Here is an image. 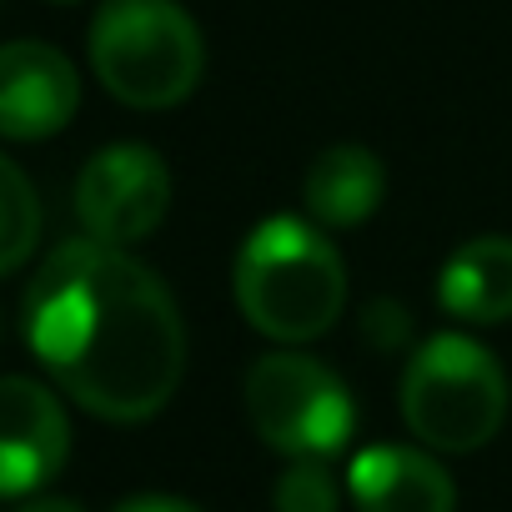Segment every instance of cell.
<instances>
[{
	"label": "cell",
	"instance_id": "6da1fadb",
	"mask_svg": "<svg viewBox=\"0 0 512 512\" xmlns=\"http://www.w3.org/2000/svg\"><path fill=\"white\" fill-rule=\"evenodd\" d=\"M26 347L56 387L101 422L156 417L186 372V322L166 282L126 246H56L21 302Z\"/></svg>",
	"mask_w": 512,
	"mask_h": 512
},
{
	"label": "cell",
	"instance_id": "7a4b0ae2",
	"mask_svg": "<svg viewBox=\"0 0 512 512\" xmlns=\"http://www.w3.org/2000/svg\"><path fill=\"white\" fill-rule=\"evenodd\" d=\"M231 292L241 317L262 337L302 347L337 327L347 307V267L317 221L267 216L236 251Z\"/></svg>",
	"mask_w": 512,
	"mask_h": 512
},
{
	"label": "cell",
	"instance_id": "3957f363",
	"mask_svg": "<svg viewBox=\"0 0 512 512\" xmlns=\"http://www.w3.org/2000/svg\"><path fill=\"white\" fill-rule=\"evenodd\" d=\"M91 66L131 111L181 106L206 71L201 26L176 0H101L91 21Z\"/></svg>",
	"mask_w": 512,
	"mask_h": 512
},
{
	"label": "cell",
	"instance_id": "277c9868",
	"mask_svg": "<svg viewBox=\"0 0 512 512\" xmlns=\"http://www.w3.org/2000/svg\"><path fill=\"white\" fill-rule=\"evenodd\" d=\"M402 417L432 452H477L507 422V372L477 337L437 332L402 367Z\"/></svg>",
	"mask_w": 512,
	"mask_h": 512
},
{
	"label": "cell",
	"instance_id": "5b68a950",
	"mask_svg": "<svg viewBox=\"0 0 512 512\" xmlns=\"http://www.w3.org/2000/svg\"><path fill=\"white\" fill-rule=\"evenodd\" d=\"M246 417L282 457H337L357 432V402L347 382L307 352H267L246 372Z\"/></svg>",
	"mask_w": 512,
	"mask_h": 512
},
{
	"label": "cell",
	"instance_id": "8992f818",
	"mask_svg": "<svg viewBox=\"0 0 512 512\" xmlns=\"http://www.w3.org/2000/svg\"><path fill=\"white\" fill-rule=\"evenodd\" d=\"M171 206V171L141 141L101 146L76 176V216L86 236L111 246L146 241Z\"/></svg>",
	"mask_w": 512,
	"mask_h": 512
},
{
	"label": "cell",
	"instance_id": "52a82bcc",
	"mask_svg": "<svg viewBox=\"0 0 512 512\" xmlns=\"http://www.w3.org/2000/svg\"><path fill=\"white\" fill-rule=\"evenodd\" d=\"M71 457L61 397L36 377H0V497H36Z\"/></svg>",
	"mask_w": 512,
	"mask_h": 512
},
{
	"label": "cell",
	"instance_id": "ba28073f",
	"mask_svg": "<svg viewBox=\"0 0 512 512\" xmlns=\"http://www.w3.org/2000/svg\"><path fill=\"white\" fill-rule=\"evenodd\" d=\"M81 106L76 66L46 41L0 46V136L6 141H46L71 126Z\"/></svg>",
	"mask_w": 512,
	"mask_h": 512
},
{
	"label": "cell",
	"instance_id": "9c48e42d",
	"mask_svg": "<svg viewBox=\"0 0 512 512\" xmlns=\"http://www.w3.org/2000/svg\"><path fill=\"white\" fill-rule=\"evenodd\" d=\"M347 492L357 512H452L457 507L452 472L432 452L397 447V442L362 447L347 467Z\"/></svg>",
	"mask_w": 512,
	"mask_h": 512
},
{
	"label": "cell",
	"instance_id": "30bf717a",
	"mask_svg": "<svg viewBox=\"0 0 512 512\" xmlns=\"http://www.w3.org/2000/svg\"><path fill=\"white\" fill-rule=\"evenodd\" d=\"M437 307L467 327H497L512 317V236L487 231L462 241L437 272Z\"/></svg>",
	"mask_w": 512,
	"mask_h": 512
},
{
	"label": "cell",
	"instance_id": "8fae6325",
	"mask_svg": "<svg viewBox=\"0 0 512 512\" xmlns=\"http://www.w3.org/2000/svg\"><path fill=\"white\" fill-rule=\"evenodd\" d=\"M387 196V166L367 146H327L307 176H302V206L317 226L327 231H352L362 226Z\"/></svg>",
	"mask_w": 512,
	"mask_h": 512
},
{
	"label": "cell",
	"instance_id": "7c38bea8",
	"mask_svg": "<svg viewBox=\"0 0 512 512\" xmlns=\"http://www.w3.org/2000/svg\"><path fill=\"white\" fill-rule=\"evenodd\" d=\"M41 241V196L31 176L0 156V277H11Z\"/></svg>",
	"mask_w": 512,
	"mask_h": 512
},
{
	"label": "cell",
	"instance_id": "4fadbf2b",
	"mask_svg": "<svg viewBox=\"0 0 512 512\" xmlns=\"http://www.w3.org/2000/svg\"><path fill=\"white\" fill-rule=\"evenodd\" d=\"M272 507L277 512H337L342 487L327 472V457H292L272 487Z\"/></svg>",
	"mask_w": 512,
	"mask_h": 512
},
{
	"label": "cell",
	"instance_id": "5bb4252c",
	"mask_svg": "<svg viewBox=\"0 0 512 512\" xmlns=\"http://www.w3.org/2000/svg\"><path fill=\"white\" fill-rule=\"evenodd\" d=\"M111 512H201V507L186 502V497H171V492H136V497H126Z\"/></svg>",
	"mask_w": 512,
	"mask_h": 512
},
{
	"label": "cell",
	"instance_id": "9a60e30c",
	"mask_svg": "<svg viewBox=\"0 0 512 512\" xmlns=\"http://www.w3.org/2000/svg\"><path fill=\"white\" fill-rule=\"evenodd\" d=\"M16 512H81L71 497H31V502H21Z\"/></svg>",
	"mask_w": 512,
	"mask_h": 512
}]
</instances>
